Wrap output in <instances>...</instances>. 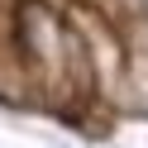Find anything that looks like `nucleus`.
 <instances>
[{"mask_svg":"<svg viewBox=\"0 0 148 148\" xmlns=\"http://www.w3.org/2000/svg\"><path fill=\"white\" fill-rule=\"evenodd\" d=\"M24 38H29V62L43 72L53 91H81L86 86V53L77 34L48 10V5H24Z\"/></svg>","mask_w":148,"mask_h":148,"instance_id":"obj_1","label":"nucleus"}]
</instances>
